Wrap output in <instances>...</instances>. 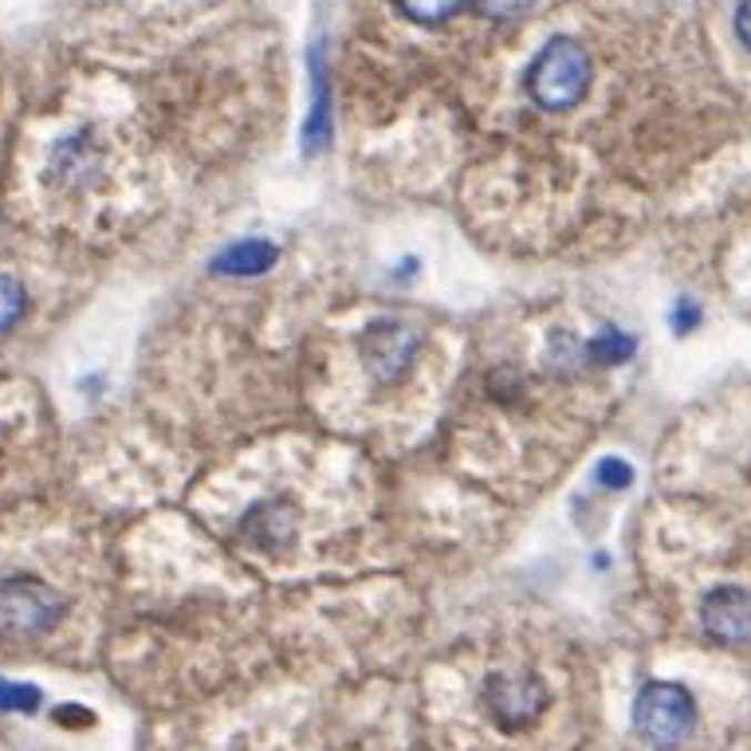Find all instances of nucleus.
<instances>
[{
	"label": "nucleus",
	"mask_w": 751,
	"mask_h": 751,
	"mask_svg": "<svg viewBox=\"0 0 751 751\" xmlns=\"http://www.w3.org/2000/svg\"><path fill=\"white\" fill-rule=\"evenodd\" d=\"M590 75H595V60H590L587 48L575 35H551L536 52L524 83L531 103L551 114H562L575 111L587 99Z\"/></svg>",
	"instance_id": "1"
},
{
	"label": "nucleus",
	"mask_w": 751,
	"mask_h": 751,
	"mask_svg": "<svg viewBox=\"0 0 751 751\" xmlns=\"http://www.w3.org/2000/svg\"><path fill=\"white\" fill-rule=\"evenodd\" d=\"M480 704L493 717L496 728L524 732V728H531L547 712L551 692H547L544 677L536 669H496V673L484 677Z\"/></svg>",
	"instance_id": "2"
},
{
	"label": "nucleus",
	"mask_w": 751,
	"mask_h": 751,
	"mask_svg": "<svg viewBox=\"0 0 751 751\" xmlns=\"http://www.w3.org/2000/svg\"><path fill=\"white\" fill-rule=\"evenodd\" d=\"M63 595L40 575H9L0 582V630L12 638H43L63 622Z\"/></svg>",
	"instance_id": "3"
},
{
	"label": "nucleus",
	"mask_w": 751,
	"mask_h": 751,
	"mask_svg": "<svg viewBox=\"0 0 751 751\" xmlns=\"http://www.w3.org/2000/svg\"><path fill=\"white\" fill-rule=\"evenodd\" d=\"M697 724V704L681 684L653 681L633 700V732L657 751L681 748Z\"/></svg>",
	"instance_id": "4"
},
{
	"label": "nucleus",
	"mask_w": 751,
	"mask_h": 751,
	"mask_svg": "<svg viewBox=\"0 0 751 751\" xmlns=\"http://www.w3.org/2000/svg\"><path fill=\"white\" fill-rule=\"evenodd\" d=\"M417 351H422V331L402 319H374L358 335V358H363L366 374L386 386L406 378L409 366L417 363Z\"/></svg>",
	"instance_id": "5"
},
{
	"label": "nucleus",
	"mask_w": 751,
	"mask_h": 751,
	"mask_svg": "<svg viewBox=\"0 0 751 751\" xmlns=\"http://www.w3.org/2000/svg\"><path fill=\"white\" fill-rule=\"evenodd\" d=\"M700 626L724 646H748L751 641V590L717 587L700 602Z\"/></svg>",
	"instance_id": "6"
},
{
	"label": "nucleus",
	"mask_w": 751,
	"mask_h": 751,
	"mask_svg": "<svg viewBox=\"0 0 751 751\" xmlns=\"http://www.w3.org/2000/svg\"><path fill=\"white\" fill-rule=\"evenodd\" d=\"M295 531H300V511L292 500H260L241 519V536L260 551H284L295 544Z\"/></svg>",
	"instance_id": "7"
},
{
	"label": "nucleus",
	"mask_w": 751,
	"mask_h": 751,
	"mask_svg": "<svg viewBox=\"0 0 751 751\" xmlns=\"http://www.w3.org/2000/svg\"><path fill=\"white\" fill-rule=\"evenodd\" d=\"M312 114H307V130H303V150L319 154L331 142V83H327V60L323 48H312Z\"/></svg>",
	"instance_id": "8"
},
{
	"label": "nucleus",
	"mask_w": 751,
	"mask_h": 751,
	"mask_svg": "<svg viewBox=\"0 0 751 751\" xmlns=\"http://www.w3.org/2000/svg\"><path fill=\"white\" fill-rule=\"evenodd\" d=\"M276 244L272 241H236L209 264L213 276H264L276 264Z\"/></svg>",
	"instance_id": "9"
},
{
	"label": "nucleus",
	"mask_w": 751,
	"mask_h": 751,
	"mask_svg": "<svg viewBox=\"0 0 751 751\" xmlns=\"http://www.w3.org/2000/svg\"><path fill=\"white\" fill-rule=\"evenodd\" d=\"M394 4H397V12L406 20H414V24L437 28V24H445V20L457 17L468 0H394Z\"/></svg>",
	"instance_id": "10"
},
{
	"label": "nucleus",
	"mask_w": 751,
	"mask_h": 751,
	"mask_svg": "<svg viewBox=\"0 0 751 751\" xmlns=\"http://www.w3.org/2000/svg\"><path fill=\"white\" fill-rule=\"evenodd\" d=\"M24 312H28L24 284H20V280H12V276H0V335L17 327V323L24 319Z\"/></svg>",
	"instance_id": "11"
},
{
	"label": "nucleus",
	"mask_w": 751,
	"mask_h": 751,
	"mask_svg": "<svg viewBox=\"0 0 751 751\" xmlns=\"http://www.w3.org/2000/svg\"><path fill=\"white\" fill-rule=\"evenodd\" d=\"M630 355H633V338L618 335V331H606L602 338L587 343V358H590V363L613 366V363H626V358H630Z\"/></svg>",
	"instance_id": "12"
},
{
	"label": "nucleus",
	"mask_w": 751,
	"mask_h": 751,
	"mask_svg": "<svg viewBox=\"0 0 751 751\" xmlns=\"http://www.w3.org/2000/svg\"><path fill=\"white\" fill-rule=\"evenodd\" d=\"M40 709V689L20 681H0V712H35Z\"/></svg>",
	"instance_id": "13"
},
{
	"label": "nucleus",
	"mask_w": 751,
	"mask_h": 751,
	"mask_svg": "<svg viewBox=\"0 0 751 751\" xmlns=\"http://www.w3.org/2000/svg\"><path fill=\"white\" fill-rule=\"evenodd\" d=\"M539 0H473V9L488 20H519L536 9Z\"/></svg>",
	"instance_id": "14"
},
{
	"label": "nucleus",
	"mask_w": 751,
	"mask_h": 751,
	"mask_svg": "<svg viewBox=\"0 0 751 751\" xmlns=\"http://www.w3.org/2000/svg\"><path fill=\"white\" fill-rule=\"evenodd\" d=\"M598 480H602L606 488H630L633 468L626 465V460H618V457H606L602 465H598Z\"/></svg>",
	"instance_id": "15"
},
{
	"label": "nucleus",
	"mask_w": 751,
	"mask_h": 751,
	"mask_svg": "<svg viewBox=\"0 0 751 751\" xmlns=\"http://www.w3.org/2000/svg\"><path fill=\"white\" fill-rule=\"evenodd\" d=\"M735 32H740L743 48L751 52V0H740V9H735Z\"/></svg>",
	"instance_id": "16"
},
{
	"label": "nucleus",
	"mask_w": 751,
	"mask_h": 751,
	"mask_svg": "<svg viewBox=\"0 0 751 751\" xmlns=\"http://www.w3.org/2000/svg\"><path fill=\"white\" fill-rule=\"evenodd\" d=\"M689 323H697V307H689V303H684V307H681V319H677V331H684Z\"/></svg>",
	"instance_id": "17"
}]
</instances>
